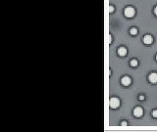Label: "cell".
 Returning a JSON list of instances; mask_svg holds the SVG:
<instances>
[{
	"label": "cell",
	"instance_id": "obj_15",
	"mask_svg": "<svg viewBox=\"0 0 157 132\" xmlns=\"http://www.w3.org/2000/svg\"><path fill=\"white\" fill-rule=\"evenodd\" d=\"M122 125H124V126L127 125V122H126V121H123V122H122Z\"/></svg>",
	"mask_w": 157,
	"mask_h": 132
},
{
	"label": "cell",
	"instance_id": "obj_13",
	"mask_svg": "<svg viewBox=\"0 0 157 132\" xmlns=\"http://www.w3.org/2000/svg\"><path fill=\"white\" fill-rule=\"evenodd\" d=\"M154 14H155V15L157 16V6H156V7L154 8Z\"/></svg>",
	"mask_w": 157,
	"mask_h": 132
},
{
	"label": "cell",
	"instance_id": "obj_16",
	"mask_svg": "<svg viewBox=\"0 0 157 132\" xmlns=\"http://www.w3.org/2000/svg\"><path fill=\"white\" fill-rule=\"evenodd\" d=\"M156 60H157V55H156Z\"/></svg>",
	"mask_w": 157,
	"mask_h": 132
},
{
	"label": "cell",
	"instance_id": "obj_3",
	"mask_svg": "<svg viewBox=\"0 0 157 132\" xmlns=\"http://www.w3.org/2000/svg\"><path fill=\"white\" fill-rule=\"evenodd\" d=\"M142 115H143V110H142V108L137 107V108L134 110V116H135L140 117V116H141Z\"/></svg>",
	"mask_w": 157,
	"mask_h": 132
},
{
	"label": "cell",
	"instance_id": "obj_10",
	"mask_svg": "<svg viewBox=\"0 0 157 132\" xmlns=\"http://www.w3.org/2000/svg\"><path fill=\"white\" fill-rule=\"evenodd\" d=\"M152 116H153V117H157V110H154L152 112Z\"/></svg>",
	"mask_w": 157,
	"mask_h": 132
},
{
	"label": "cell",
	"instance_id": "obj_14",
	"mask_svg": "<svg viewBox=\"0 0 157 132\" xmlns=\"http://www.w3.org/2000/svg\"><path fill=\"white\" fill-rule=\"evenodd\" d=\"M112 42V36L109 34V43H111Z\"/></svg>",
	"mask_w": 157,
	"mask_h": 132
},
{
	"label": "cell",
	"instance_id": "obj_2",
	"mask_svg": "<svg viewBox=\"0 0 157 132\" xmlns=\"http://www.w3.org/2000/svg\"><path fill=\"white\" fill-rule=\"evenodd\" d=\"M109 105H110V107H111L112 109H117L119 106H120V100H119L118 98H116V97H112V98L110 99Z\"/></svg>",
	"mask_w": 157,
	"mask_h": 132
},
{
	"label": "cell",
	"instance_id": "obj_5",
	"mask_svg": "<svg viewBox=\"0 0 157 132\" xmlns=\"http://www.w3.org/2000/svg\"><path fill=\"white\" fill-rule=\"evenodd\" d=\"M148 79L151 83H156L157 82V73L155 72H152L148 75Z\"/></svg>",
	"mask_w": 157,
	"mask_h": 132
},
{
	"label": "cell",
	"instance_id": "obj_12",
	"mask_svg": "<svg viewBox=\"0 0 157 132\" xmlns=\"http://www.w3.org/2000/svg\"><path fill=\"white\" fill-rule=\"evenodd\" d=\"M139 98H140V100H144V96L143 95H140Z\"/></svg>",
	"mask_w": 157,
	"mask_h": 132
},
{
	"label": "cell",
	"instance_id": "obj_11",
	"mask_svg": "<svg viewBox=\"0 0 157 132\" xmlns=\"http://www.w3.org/2000/svg\"><path fill=\"white\" fill-rule=\"evenodd\" d=\"M109 12H110V13L114 12V6H112V5H110V6H109Z\"/></svg>",
	"mask_w": 157,
	"mask_h": 132
},
{
	"label": "cell",
	"instance_id": "obj_7",
	"mask_svg": "<svg viewBox=\"0 0 157 132\" xmlns=\"http://www.w3.org/2000/svg\"><path fill=\"white\" fill-rule=\"evenodd\" d=\"M118 54L120 56H126V54H127V49L125 47H120L118 49Z\"/></svg>",
	"mask_w": 157,
	"mask_h": 132
},
{
	"label": "cell",
	"instance_id": "obj_8",
	"mask_svg": "<svg viewBox=\"0 0 157 132\" xmlns=\"http://www.w3.org/2000/svg\"><path fill=\"white\" fill-rule=\"evenodd\" d=\"M130 33L132 34V35H137L138 34V30L136 28H132L130 30Z\"/></svg>",
	"mask_w": 157,
	"mask_h": 132
},
{
	"label": "cell",
	"instance_id": "obj_6",
	"mask_svg": "<svg viewBox=\"0 0 157 132\" xmlns=\"http://www.w3.org/2000/svg\"><path fill=\"white\" fill-rule=\"evenodd\" d=\"M143 42H144V44H146V45L151 44V43L153 42V38H152V36H151V35H149V34L145 35V36L143 37Z\"/></svg>",
	"mask_w": 157,
	"mask_h": 132
},
{
	"label": "cell",
	"instance_id": "obj_9",
	"mask_svg": "<svg viewBox=\"0 0 157 132\" xmlns=\"http://www.w3.org/2000/svg\"><path fill=\"white\" fill-rule=\"evenodd\" d=\"M131 66L132 67H137L138 65H139V63H138V61L136 60V59H134V60H131Z\"/></svg>",
	"mask_w": 157,
	"mask_h": 132
},
{
	"label": "cell",
	"instance_id": "obj_4",
	"mask_svg": "<svg viewBox=\"0 0 157 132\" xmlns=\"http://www.w3.org/2000/svg\"><path fill=\"white\" fill-rule=\"evenodd\" d=\"M121 83L124 85V86H128L131 84V78L129 76H123L122 79H121Z\"/></svg>",
	"mask_w": 157,
	"mask_h": 132
},
{
	"label": "cell",
	"instance_id": "obj_1",
	"mask_svg": "<svg viewBox=\"0 0 157 132\" xmlns=\"http://www.w3.org/2000/svg\"><path fill=\"white\" fill-rule=\"evenodd\" d=\"M125 16L127 17V18H133L135 15H136V10H135V8L134 7H132V6H129V7H127L126 9H125Z\"/></svg>",
	"mask_w": 157,
	"mask_h": 132
}]
</instances>
